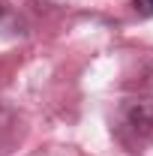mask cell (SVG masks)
<instances>
[{"mask_svg":"<svg viewBox=\"0 0 153 156\" xmlns=\"http://www.w3.org/2000/svg\"><path fill=\"white\" fill-rule=\"evenodd\" d=\"M132 9L141 18H153V0H132Z\"/></svg>","mask_w":153,"mask_h":156,"instance_id":"7a4b0ae2","label":"cell"},{"mask_svg":"<svg viewBox=\"0 0 153 156\" xmlns=\"http://www.w3.org/2000/svg\"><path fill=\"white\" fill-rule=\"evenodd\" d=\"M120 126L138 141V144H153V99L135 96L120 105Z\"/></svg>","mask_w":153,"mask_h":156,"instance_id":"6da1fadb","label":"cell"},{"mask_svg":"<svg viewBox=\"0 0 153 156\" xmlns=\"http://www.w3.org/2000/svg\"><path fill=\"white\" fill-rule=\"evenodd\" d=\"M3 15H6V6H3V3H0V18H3Z\"/></svg>","mask_w":153,"mask_h":156,"instance_id":"3957f363","label":"cell"}]
</instances>
